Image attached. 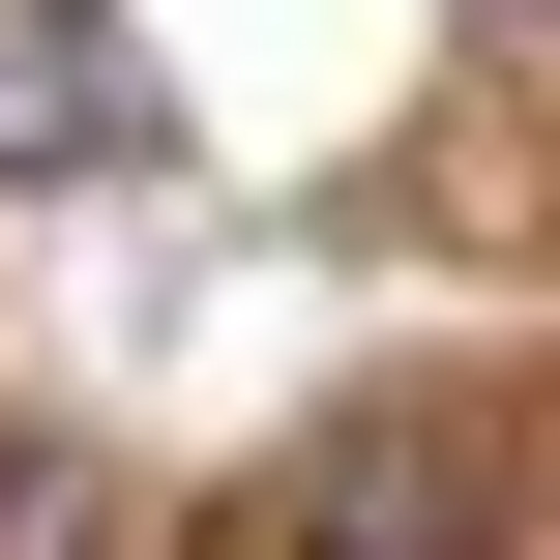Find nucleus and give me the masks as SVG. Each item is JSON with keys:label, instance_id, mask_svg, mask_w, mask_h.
Masks as SVG:
<instances>
[{"label": "nucleus", "instance_id": "obj_1", "mask_svg": "<svg viewBox=\"0 0 560 560\" xmlns=\"http://www.w3.org/2000/svg\"><path fill=\"white\" fill-rule=\"evenodd\" d=\"M472 502H502V472H472L443 413H354V443H295V532H325V560H502Z\"/></svg>", "mask_w": 560, "mask_h": 560}, {"label": "nucleus", "instance_id": "obj_2", "mask_svg": "<svg viewBox=\"0 0 560 560\" xmlns=\"http://www.w3.org/2000/svg\"><path fill=\"white\" fill-rule=\"evenodd\" d=\"M118 148H148L118 0H0V177H118Z\"/></svg>", "mask_w": 560, "mask_h": 560}, {"label": "nucleus", "instance_id": "obj_3", "mask_svg": "<svg viewBox=\"0 0 560 560\" xmlns=\"http://www.w3.org/2000/svg\"><path fill=\"white\" fill-rule=\"evenodd\" d=\"M502 30H560V0H502Z\"/></svg>", "mask_w": 560, "mask_h": 560}]
</instances>
